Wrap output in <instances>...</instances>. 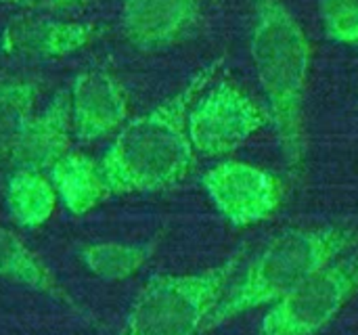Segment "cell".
Masks as SVG:
<instances>
[{"mask_svg":"<svg viewBox=\"0 0 358 335\" xmlns=\"http://www.w3.org/2000/svg\"><path fill=\"white\" fill-rule=\"evenodd\" d=\"M212 71V67L203 69L180 92L117 130L99 162L111 195L164 191L189 174L195 149L187 132V115Z\"/></svg>","mask_w":358,"mask_h":335,"instance_id":"6da1fadb","label":"cell"},{"mask_svg":"<svg viewBox=\"0 0 358 335\" xmlns=\"http://www.w3.org/2000/svg\"><path fill=\"white\" fill-rule=\"evenodd\" d=\"M250 52L281 151L289 166H300L306 153L304 99L310 71V42L281 0H256Z\"/></svg>","mask_w":358,"mask_h":335,"instance_id":"7a4b0ae2","label":"cell"},{"mask_svg":"<svg viewBox=\"0 0 358 335\" xmlns=\"http://www.w3.org/2000/svg\"><path fill=\"white\" fill-rule=\"evenodd\" d=\"M355 239V231L342 227L298 229L275 237L245 266L239 281L222 294L206 329L252 308L279 302L317 271L338 260Z\"/></svg>","mask_w":358,"mask_h":335,"instance_id":"3957f363","label":"cell"},{"mask_svg":"<svg viewBox=\"0 0 358 335\" xmlns=\"http://www.w3.org/2000/svg\"><path fill=\"white\" fill-rule=\"evenodd\" d=\"M239 260L241 252L199 273L151 277L130 304L120 335H197L203 332Z\"/></svg>","mask_w":358,"mask_h":335,"instance_id":"277c9868","label":"cell"},{"mask_svg":"<svg viewBox=\"0 0 358 335\" xmlns=\"http://www.w3.org/2000/svg\"><path fill=\"white\" fill-rule=\"evenodd\" d=\"M358 292V252L329 262L275 302L260 323L262 335H315Z\"/></svg>","mask_w":358,"mask_h":335,"instance_id":"5b68a950","label":"cell"},{"mask_svg":"<svg viewBox=\"0 0 358 335\" xmlns=\"http://www.w3.org/2000/svg\"><path fill=\"white\" fill-rule=\"evenodd\" d=\"M266 122V109L250 94L231 82H220L193 101L187 132L195 153L218 157L245 145Z\"/></svg>","mask_w":358,"mask_h":335,"instance_id":"8992f818","label":"cell"},{"mask_svg":"<svg viewBox=\"0 0 358 335\" xmlns=\"http://www.w3.org/2000/svg\"><path fill=\"white\" fill-rule=\"evenodd\" d=\"M214 208L233 227H252L271 218L283 197L275 174L245 162H220L201 178Z\"/></svg>","mask_w":358,"mask_h":335,"instance_id":"52a82bcc","label":"cell"},{"mask_svg":"<svg viewBox=\"0 0 358 335\" xmlns=\"http://www.w3.org/2000/svg\"><path fill=\"white\" fill-rule=\"evenodd\" d=\"M73 138L92 143L128 122V94L107 69H86L69 86Z\"/></svg>","mask_w":358,"mask_h":335,"instance_id":"ba28073f","label":"cell"},{"mask_svg":"<svg viewBox=\"0 0 358 335\" xmlns=\"http://www.w3.org/2000/svg\"><path fill=\"white\" fill-rule=\"evenodd\" d=\"M92 36V23L29 13L15 17L4 25L0 34V50L25 59H61L84 48Z\"/></svg>","mask_w":358,"mask_h":335,"instance_id":"9c48e42d","label":"cell"},{"mask_svg":"<svg viewBox=\"0 0 358 335\" xmlns=\"http://www.w3.org/2000/svg\"><path fill=\"white\" fill-rule=\"evenodd\" d=\"M199 19V0H122V29L141 50L182 40Z\"/></svg>","mask_w":358,"mask_h":335,"instance_id":"30bf717a","label":"cell"},{"mask_svg":"<svg viewBox=\"0 0 358 335\" xmlns=\"http://www.w3.org/2000/svg\"><path fill=\"white\" fill-rule=\"evenodd\" d=\"M71 143L73 128L69 88H61L40 113H34L19 145L13 151L10 164L15 168L48 172L61 157L71 151Z\"/></svg>","mask_w":358,"mask_h":335,"instance_id":"8fae6325","label":"cell"},{"mask_svg":"<svg viewBox=\"0 0 358 335\" xmlns=\"http://www.w3.org/2000/svg\"><path fill=\"white\" fill-rule=\"evenodd\" d=\"M57 199L73 216H84L111 193L101 174V166L86 153L69 151L46 172Z\"/></svg>","mask_w":358,"mask_h":335,"instance_id":"7c38bea8","label":"cell"},{"mask_svg":"<svg viewBox=\"0 0 358 335\" xmlns=\"http://www.w3.org/2000/svg\"><path fill=\"white\" fill-rule=\"evenodd\" d=\"M57 193L46 172L15 168L4 187V206L10 220L21 229H38L50 220L57 208Z\"/></svg>","mask_w":358,"mask_h":335,"instance_id":"4fadbf2b","label":"cell"},{"mask_svg":"<svg viewBox=\"0 0 358 335\" xmlns=\"http://www.w3.org/2000/svg\"><path fill=\"white\" fill-rule=\"evenodd\" d=\"M0 279L40 292L61 304L76 308L73 298L57 281L50 269L8 229L0 227Z\"/></svg>","mask_w":358,"mask_h":335,"instance_id":"5bb4252c","label":"cell"},{"mask_svg":"<svg viewBox=\"0 0 358 335\" xmlns=\"http://www.w3.org/2000/svg\"><path fill=\"white\" fill-rule=\"evenodd\" d=\"M155 252V241L145 243H122V241H99L80 248L78 258L82 264L103 281H124L141 271Z\"/></svg>","mask_w":358,"mask_h":335,"instance_id":"9a60e30c","label":"cell"},{"mask_svg":"<svg viewBox=\"0 0 358 335\" xmlns=\"http://www.w3.org/2000/svg\"><path fill=\"white\" fill-rule=\"evenodd\" d=\"M38 86L34 82L0 84V164L10 162L27 124L34 117Z\"/></svg>","mask_w":358,"mask_h":335,"instance_id":"2e32d148","label":"cell"},{"mask_svg":"<svg viewBox=\"0 0 358 335\" xmlns=\"http://www.w3.org/2000/svg\"><path fill=\"white\" fill-rule=\"evenodd\" d=\"M319 17L329 40L358 44V0H319Z\"/></svg>","mask_w":358,"mask_h":335,"instance_id":"e0dca14e","label":"cell"},{"mask_svg":"<svg viewBox=\"0 0 358 335\" xmlns=\"http://www.w3.org/2000/svg\"><path fill=\"white\" fill-rule=\"evenodd\" d=\"M6 6L21 8L27 13H61V10H71L78 6H84L88 0H0Z\"/></svg>","mask_w":358,"mask_h":335,"instance_id":"ac0fdd59","label":"cell"}]
</instances>
